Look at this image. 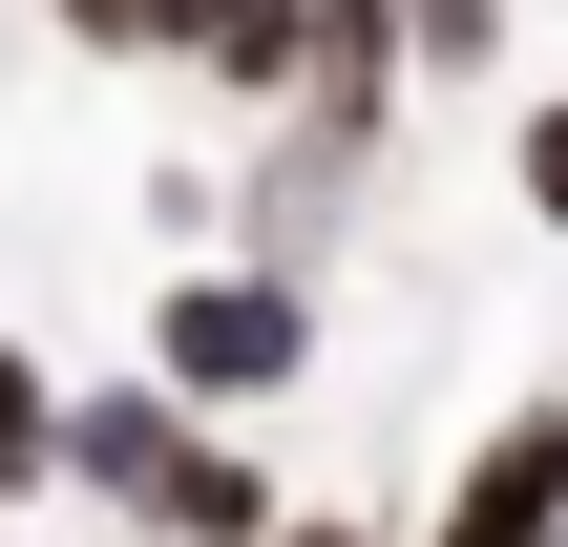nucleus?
Wrapping results in <instances>:
<instances>
[{
  "label": "nucleus",
  "instance_id": "obj_2",
  "mask_svg": "<svg viewBox=\"0 0 568 547\" xmlns=\"http://www.w3.org/2000/svg\"><path fill=\"white\" fill-rule=\"evenodd\" d=\"M443 547H568V422H506V443L464 464V506H443Z\"/></svg>",
  "mask_w": 568,
  "mask_h": 547
},
{
  "label": "nucleus",
  "instance_id": "obj_6",
  "mask_svg": "<svg viewBox=\"0 0 568 547\" xmlns=\"http://www.w3.org/2000/svg\"><path fill=\"white\" fill-rule=\"evenodd\" d=\"M42 464H63V401H42V379L0 358V485H42Z\"/></svg>",
  "mask_w": 568,
  "mask_h": 547
},
{
  "label": "nucleus",
  "instance_id": "obj_9",
  "mask_svg": "<svg viewBox=\"0 0 568 547\" xmlns=\"http://www.w3.org/2000/svg\"><path fill=\"white\" fill-rule=\"evenodd\" d=\"M253 547H358V527H253Z\"/></svg>",
  "mask_w": 568,
  "mask_h": 547
},
{
  "label": "nucleus",
  "instance_id": "obj_4",
  "mask_svg": "<svg viewBox=\"0 0 568 547\" xmlns=\"http://www.w3.org/2000/svg\"><path fill=\"white\" fill-rule=\"evenodd\" d=\"M148 42H190V63H232V84H274V63H295V0H148Z\"/></svg>",
  "mask_w": 568,
  "mask_h": 547
},
{
  "label": "nucleus",
  "instance_id": "obj_7",
  "mask_svg": "<svg viewBox=\"0 0 568 547\" xmlns=\"http://www.w3.org/2000/svg\"><path fill=\"white\" fill-rule=\"evenodd\" d=\"M527 211L568 232V105H527Z\"/></svg>",
  "mask_w": 568,
  "mask_h": 547
},
{
  "label": "nucleus",
  "instance_id": "obj_1",
  "mask_svg": "<svg viewBox=\"0 0 568 547\" xmlns=\"http://www.w3.org/2000/svg\"><path fill=\"white\" fill-rule=\"evenodd\" d=\"M295 358H316V316H295L274 274H190V295H169V379H190V401H274Z\"/></svg>",
  "mask_w": 568,
  "mask_h": 547
},
{
  "label": "nucleus",
  "instance_id": "obj_5",
  "mask_svg": "<svg viewBox=\"0 0 568 547\" xmlns=\"http://www.w3.org/2000/svg\"><path fill=\"white\" fill-rule=\"evenodd\" d=\"M63 464H84V485H105V506H126V485H148V464H169V401H84V422H63Z\"/></svg>",
  "mask_w": 568,
  "mask_h": 547
},
{
  "label": "nucleus",
  "instance_id": "obj_3",
  "mask_svg": "<svg viewBox=\"0 0 568 547\" xmlns=\"http://www.w3.org/2000/svg\"><path fill=\"white\" fill-rule=\"evenodd\" d=\"M126 506H148V527H190V547H253V527H274V485H253L232 443H190V422H169V464H148Z\"/></svg>",
  "mask_w": 568,
  "mask_h": 547
},
{
  "label": "nucleus",
  "instance_id": "obj_8",
  "mask_svg": "<svg viewBox=\"0 0 568 547\" xmlns=\"http://www.w3.org/2000/svg\"><path fill=\"white\" fill-rule=\"evenodd\" d=\"M63 21H84V42H148V0H63Z\"/></svg>",
  "mask_w": 568,
  "mask_h": 547
}]
</instances>
